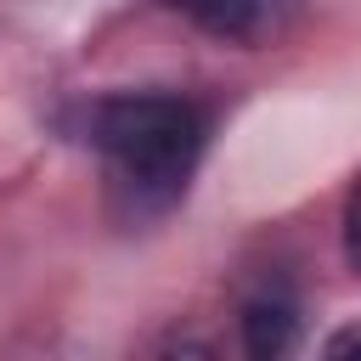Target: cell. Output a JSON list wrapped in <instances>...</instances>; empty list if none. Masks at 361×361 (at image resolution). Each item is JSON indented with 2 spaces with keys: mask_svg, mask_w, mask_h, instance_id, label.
<instances>
[{
  "mask_svg": "<svg viewBox=\"0 0 361 361\" xmlns=\"http://www.w3.org/2000/svg\"><path fill=\"white\" fill-rule=\"evenodd\" d=\"M79 135L102 152L118 209L130 220H152L192 186L209 141V113L180 90H113L85 102Z\"/></svg>",
  "mask_w": 361,
  "mask_h": 361,
  "instance_id": "obj_1",
  "label": "cell"
},
{
  "mask_svg": "<svg viewBox=\"0 0 361 361\" xmlns=\"http://www.w3.org/2000/svg\"><path fill=\"white\" fill-rule=\"evenodd\" d=\"M158 6L214 39H231V45H259L288 17V0H158Z\"/></svg>",
  "mask_w": 361,
  "mask_h": 361,
  "instance_id": "obj_2",
  "label": "cell"
},
{
  "mask_svg": "<svg viewBox=\"0 0 361 361\" xmlns=\"http://www.w3.org/2000/svg\"><path fill=\"white\" fill-rule=\"evenodd\" d=\"M237 327H243V350L248 355H259V361L288 355L299 344V299H293V288L288 282H259L243 299Z\"/></svg>",
  "mask_w": 361,
  "mask_h": 361,
  "instance_id": "obj_3",
  "label": "cell"
},
{
  "mask_svg": "<svg viewBox=\"0 0 361 361\" xmlns=\"http://www.w3.org/2000/svg\"><path fill=\"white\" fill-rule=\"evenodd\" d=\"M338 237H344V259L350 271H361V175L344 192V214H338Z\"/></svg>",
  "mask_w": 361,
  "mask_h": 361,
  "instance_id": "obj_4",
  "label": "cell"
},
{
  "mask_svg": "<svg viewBox=\"0 0 361 361\" xmlns=\"http://www.w3.org/2000/svg\"><path fill=\"white\" fill-rule=\"evenodd\" d=\"M322 350H327V355H355V361H361V322L338 327V333H333V338H327Z\"/></svg>",
  "mask_w": 361,
  "mask_h": 361,
  "instance_id": "obj_5",
  "label": "cell"
}]
</instances>
